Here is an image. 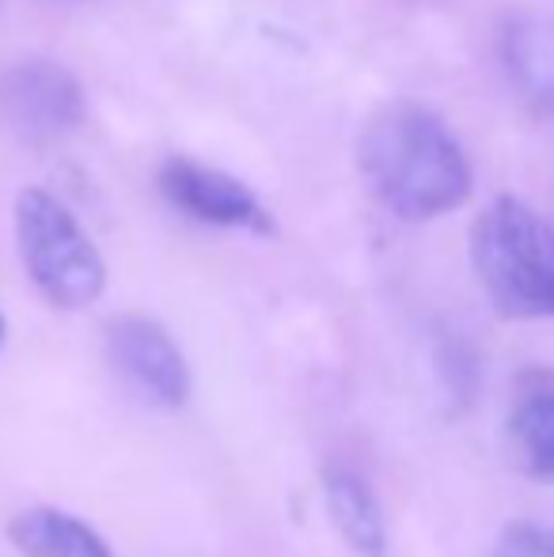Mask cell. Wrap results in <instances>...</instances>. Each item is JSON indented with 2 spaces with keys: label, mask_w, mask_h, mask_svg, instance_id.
<instances>
[{
  "label": "cell",
  "mask_w": 554,
  "mask_h": 557,
  "mask_svg": "<svg viewBox=\"0 0 554 557\" xmlns=\"http://www.w3.org/2000/svg\"><path fill=\"white\" fill-rule=\"evenodd\" d=\"M8 539L23 557H114L84 520L58 508H27L8 523Z\"/></svg>",
  "instance_id": "obj_10"
},
{
  "label": "cell",
  "mask_w": 554,
  "mask_h": 557,
  "mask_svg": "<svg viewBox=\"0 0 554 557\" xmlns=\"http://www.w3.org/2000/svg\"><path fill=\"white\" fill-rule=\"evenodd\" d=\"M509 444L528 474L554 482V372H528L517 380L509 406Z\"/></svg>",
  "instance_id": "obj_8"
},
{
  "label": "cell",
  "mask_w": 554,
  "mask_h": 557,
  "mask_svg": "<svg viewBox=\"0 0 554 557\" xmlns=\"http://www.w3.org/2000/svg\"><path fill=\"white\" fill-rule=\"evenodd\" d=\"M160 194L178 213L194 216L198 224L255 235L274 232V221L262 209V201L239 178L224 175L217 168H206V163L183 160V156H175V160H168L160 168Z\"/></svg>",
  "instance_id": "obj_6"
},
{
  "label": "cell",
  "mask_w": 554,
  "mask_h": 557,
  "mask_svg": "<svg viewBox=\"0 0 554 557\" xmlns=\"http://www.w3.org/2000/svg\"><path fill=\"white\" fill-rule=\"evenodd\" d=\"M490 557H554V528L535 520H517L497 535Z\"/></svg>",
  "instance_id": "obj_11"
},
{
  "label": "cell",
  "mask_w": 554,
  "mask_h": 557,
  "mask_svg": "<svg viewBox=\"0 0 554 557\" xmlns=\"http://www.w3.org/2000/svg\"><path fill=\"white\" fill-rule=\"evenodd\" d=\"M15 243L27 277L53 308L76 311L103 296V255L50 190L27 186L15 198Z\"/></svg>",
  "instance_id": "obj_3"
},
{
  "label": "cell",
  "mask_w": 554,
  "mask_h": 557,
  "mask_svg": "<svg viewBox=\"0 0 554 557\" xmlns=\"http://www.w3.org/2000/svg\"><path fill=\"white\" fill-rule=\"evenodd\" d=\"M107 357L114 372L160 410H178L190 398V364L178 342L148 315H119L107 323Z\"/></svg>",
  "instance_id": "obj_5"
},
{
  "label": "cell",
  "mask_w": 554,
  "mask_h": 557,
  "mask_svg": "<svg viewBox=\"0 0 554 557\" xmlns=\"http://www.w3.org/2000/svg\"><path fill=\"white\" fill-rule=\"evenodd\" d=\"M323 493H327V512H331L338 535L361 557H384L387 523L372 485L349 467H327Z\"/></svg>",
  "instance_id": "obj_9"
},
{
  "label": "cell",
  "mask_w": 554,
  "mask_h": 557,
  "mask_svg": "<svg viewBox=\"0 0 554 557\" xmlns=\"http://www.w3.org/2000/svg\"><path fill=\"white\" fill-rule=\"evenodd\" d=\"M482 293L505 319L554 315V227L520 198H497L471 227Z\"/></svg>",
  "instance_id": "obj_2"
},
{
  "label": "cell",
  "mask_w": 554,
  "mask_h": 557,
  "mask_svg": "<svg viewBox=\"0 0 554 557\" xmlns=\"http://www.w3.org/2000/svg\"><path fill=\"white\" fill-rule=\"evenodd\" d=\"M0 345H4V315H0Z\"/></svg>",
  "instance_id": "obj_12"
},
{
  "label": "cell",
  "mask_w": 554,
  "mask_h": 557,
  "mask_svg": "<svg viewBox=\"0 0 554 557\" xmlns=\"http://www.w3.org/2000/svg\"><path fill=\"white\" fill-rule=\"evenodd\" d=\"M0 122L27 145H53L84 122V88L65 65L15 61L0 73Z\"/></svg>",
  "instance_id": "obj_4"
},
{
  "label": "cell",
  "mask_w": 554,
  "mask_h": 557,
  "mask_svg": "<svg viewBox=\"0 0 554 557\" xmlns=\"http://www.w3.org/2000/svg\"><path fill=\"white\" fill-rule=\"evenodd\" d=\"M357 168L380 206L403 221H433L471 198V160L433 111L407 99L380 107L357 140Z\"/></svg>",
  "instance_id": "obj_1"
},
{
  "label": "cell",
  "mask_w": 554,
  "mask_h": 557,
  "mask_svg": "<svg viewBox=\"0 0 554 557\" xmlns=\"http://www.w3.org/2000/svg\"><path fill=\"white\" fill-rule=\"evenodd\" d=\"M505 81L528 114L554 117V20L540 12H517L505 20L502 38Z\"/></svg>",
  "instance_id": "obj_7"
}]
</instances>
